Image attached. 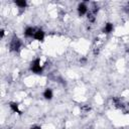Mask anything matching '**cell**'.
<instances>
[{
    "mask_svg": "<svg viewBox=\"0 0 129 129\" xmlns=\"http://www.w3.org/2000/svg\"><path fill=\"white\" fill-rule=\"evenodd\" d=\"M33 37H34V39L41 41V40H43V38H44V32H43L41 29H37V30L35 31Z\"/></svg>",
    "mask_w": 129,
    "mask_h": 129,
    "instance_id": "obj_5",
    "label": "cell"
},
{
    "mask_svg": "<svg viewBox=\"0 0 129 129\" xmlns=\"http://www.w3.org/2000/svg\"><path fill=\"white\" fill-rule=\"evenodd\" d=\"M78 12H79V14L81 16L87 14L88 13V7H87V5L85 3H80L79 6H78Z\"/></svg>",
    "mask_w": 129,
    "mask_h": 129,
    "instance_id": "obj_3",
    "label": "cell"
},
{
    "mask_svg": "<svg viewBox=\"0 0 129 129\" xmlns=\"http://www.w3.org/2000/svg\"><path fill=\"white\" fill-rule=\"evenodd\" d=\"M86 60H87L86 58H82V59H81V62H86Z\"/></svg>",
    "mask_w": 129,
    "mask_h": 129,
    "instance_id": "obj_12",
    "label": "cell"
},
{
    "mask_svg": "<svg viewBox=\"0 0 129 129\" xmlns=\"http://www.w3.org/2000/svg\"><path fill=\"white\" fill-rule=\"evenodd\" d=\"M15 4L20 8H24L26 6V1H24V0H15Z\"/></svg>",
    "mask_w": 129,
    "mask_h": 129,
    "instance_id": "obj_9",
    "label": "cell"
},
{
    "mask_svg": "<svg viewBox=\"0 0 129 129\" xmlns=\"http://www.w3.org/2000/svg\"><path fill=\"white\" fill-rule=\"evenodd\" d=\"M31 129H40V127H38V126H34V127H32Z\"/></svg>",
    "mask_w": 129,
    "mask_h": 129,
    "instance_id": "obj_11",
    "label": "cell"
},
{
    "mask_svg": "<svg viewBox=\"0 0 129 129\" xmlns=\"http://www.w3.org/2000/svg\"><path fill=\"white\" fill-rule=\"evenodd\" d=\"M35 31H36V30H35L33 27H31V26L26 27V28H25V30H24V35H25V36H27V37H33V36H34Z\"/></svg>",
    "mask_w": 129,
    "mask_h": 129,
    "instance_id": "obj_4",
    "label": "cell"
},
{
    "mask_svg": "<svg viewBox=\"0 0 129 129\" xmlns=\"http://www.w3.org/2000/svg\"><path fill=\"white\" fill-rule=\"evenodd\" d=\"M30 70L33 73H35V74H41L42 67L40 66V59L39 58H36L33 61H31V63H30Z\"/></svg>",
    "mask_w": 129,
    "mask_h": 129,
    "instance_id": "obj_1",
    "label": "cell"
},
{
    "mask_svg": "<svg viewBox=\"0 0 129 129\" xmlns=\"http://www.w3.org/2000/svg\"><path fill=\"white\" fill-rule=\"evenodd\" d=\"M43 97L47 100H50L52 98V91L50 89H46L44 92H43Z\"/></svg>",
    "mask_w": 129,
    "mask_h": 129,
    "instance_id": "obj_7",
    "label": "cell"
},
{
    "mask_svg": "<svg viewBox=\"0 0 129 129\" xmlns=\"http://www.w3.org/2000/svg\"><path fill=\"white\" fill-rule=\"evenodd\" d=\"M20 46H21V41H20V39H19L17 36H13V38H12V40H11V42H10V50H12V51H17V50H19Z\"/></svg>",
    "mask_w": 129,
    "mask_h": 129,
    "instance_id": "obj_2",
    "label": "cell"
},
{
    "mask_svg": "<svg viewBox=\"0 0 129 129\" xmlns=\"http://www.w3.org/2000/svg\"><path fill=\"white\" fill-rule=\"evenodd\" d=\"M113 24L112 23H110V22H108V23H106L105 24V27H104V33H106V34H108V33H110V32H112L113 31Z\"/></svg>",
    "mask_w": 129,
    "mask_h": 129,
    "instance_id": "obj_6",
    "label": "cell"
},
{
    "mask_svg": "<svg viewBox=\"0 0 129 129\" xmlns=\"http://www.w3.org/2000/svg\"><path fill=\"white\" fill-rule=\"evenodd\" d=\"M0 36H1V37H3V36H4V30H3V29L0 31Z\"/></svg>",
    "mask_w": 129,
    "mask_h": 129,
    "instance_id": "obj_10",
    "label": "cell"
},
{
    "mask_svg": "<svg viewBox=\"0 0 129 129\" xmlns=\"http://www.w3.org/2000/svg\"><path fill=\"white\" fill-rule=\"evenodd\" d=\"M9 106H10V108H11V110L13 111V112H15V113H18V114H20V110H19V108H18V104H16V103H10L9 104Z\"/></svg>",
    "mask_w": 129,
    "mask_h": 129,
    "instance_id": "obj_8",
    "label": "cell"
}]
</instances>
